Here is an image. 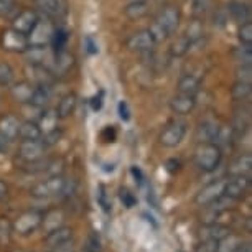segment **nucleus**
<instances>
[{
  "mask_svg": "<svg viewBox=\"0 0 252 252\" xmlns=\"http://www.w3.org/2000/svg\"><path fill=\"white\" fill-rule=\"evenodd\" d=\"M180 22H182V12H180V8L173 5L165 7L163 10L157 15L154 23H152L149 28L155 43H160V41L166 40L168 36H172L173 33L178 30Z\"/></svg>",
  "mask_w": 252,
  "mask_h": 252,
  "instance_id": "obj_1",
  "label": "nucleus"
},
{
  "mask_svg": "<svg viewBox=\"0 0 252 252\" xmlns=\"http://www.w3.org/2000/svg\"><path fill=\"white\" fill-rule=\"evenodd\" d=\"M222 158V150L215 144H201L194 152V163L201 172H215Z\"/></svg>",
  "mask_w": 252,
  "mask_h": 252,
  "instance_id": "obj_2",
  "label": "nucleus"
},
{
  "mask_svg": "<svg viewBox=\"0 0 252 252\" xmlns=\"http://www.w3.org/2000/svg\"><path fill=\"white\" fill-rule=\"evenodd\" d=\"M41 221H43V211H40V209H27L12 222V229L18 236H30L38 227H41Z\"/></svg>",
  "mask_w": 252,
  "mask_h": 252,
  "instance_id": "obj_3",
  "label": "nucleus"
},
{
  "mask_svg": "<svg viewBox=\"0 0 252 252\" xmlns=\"http://www.w3.org/2000/svg\"><path fill=\"white\" fill-rule=\"evenodd\" d=\"M64 183H66V178L63 175H60V177H50V178H45L43 182L36 183L35 187H32L30 193L33 198H38V199L61 196Z\"/></svg>",
  "mask_w": 252,
  "mask_h": 252,
  "instance_id": "obj_4",
  "label": "nucleus"
},
{
  "mask_svg": "<svg viewBox=\"0 0 252 252\" xmlns=\"http://www.w3.org/2000/svg\"><path fill=\"white\" fill-rule=\"evenodd\" d=\"M55 32V25L51 23L48 18H38L35 28L28 33L27 40L30 46H36V48H45V46L50 45L51 36H53Z\"/></svg>",
  "mask_w": 252,
  "mask_h": 252,
  "instance_id": "obj_5",
  "label": "nucleus"
},
{
  "mask_svg": "<svg viewBox=\"0 0 252 252\" xmlns=\"http://www.w3.org/2000/svg\"><path fill=\"white\" fill-rule=\"evenodd\" d=\"M185 134H187V122L178 121L177 119V121H172L163 130H161L158 140L166 149H173V147H178L182 144V140L185 139Z\"/></svg>",
  "mask_w": 252,
  "mask_h": 252,
  "instance_id": "obj_6",
  "label": "nucleus"
},
{
  "mask_svg": "<svg viewBox=\"0 0 252 252\" xmlns=\"http://www.w3.org/2000/svg\"><path fill=\"white\" fill-rule=\"evenodd\" d=\"M224 185H226V180H216V182L206 185L204 188H201L198 191V194L194 196V203L198 206H209L211 203L218 201L222 194H224Z\"/></svg>",
  "mask_w": 252,
  "mask_h": 252,
  "instance_id": "obj_7",
  "label": "nucleus"
},
{
  "mask_svg": "<svg viewBox=\"0 0 252 252\" xmlns=\"http://www.w3.org/2000/svg\"><path fill=\"white\" fill-rule=\"evenodd\" d=\"M2 48L8 51V53H25L30 48L28 40L25 35L15 32L13 28H7L2 33Z\"/></svg>",
  "mask_w": 252,
  "mask_h": 252,
  "instance_id": "obj_8",
  "label": "nucleus"
},
{
  "mask_svg": "<svg viewBox=\"0 0 252 252\" xmlns=\"http://www.w3.org/2000/svg\"><path fill=\"white\" fill-rule=\"evenodd\" d=\"M251 189V177H231L226 180L224 185V194L222 196L232 199V201H239L249 193Z\"/></svg>",
  "mask_w": 252,
  "mask_h": 252,
  "instance_id": "obj_9",
  "label": "nucleus"
},
{
  "mask_svg": "<svg viewBox=\"0 0 252 252\" xmlns=\"http://www.w3.org/2000/svg\"><path fill=\"white\" fill-rule=\"evenodd\" d=\"M38 18H40V15H38L35 10H32V8H25V10H20L15 17L12 18V28L15 32L22 33V35L28 36V33L35 28Z\"/></svg>",
  "mask_w": 252,
  "mask_h": 252,
  "instance_id": "obj_10",
  "label": "nucleus"
},
{
  "mask_svg": "<svg viewBox=\"0 0 252 252\" xmlns=\"http://www.w3.org/2000/svg\"><path fill=\"white\" fill-rule=\"evenodd\" d=\"M127 48L130 51H137V53H149L155 48V40L152 38L149 30H142L134 33L129 40H127Z\"/></svg>",
  "mask_w": 252,
  "mask_h": 252,
  "instance_id": "obj_11",
  "label": "nucleus"
},
{
  "mask_svg": "<svg viewBox=\"0 0 252 252\" xmlns=\"http://www.w3.org/2000/svg\"><path fill=\"white\" fill-rule=\"evenodd\" d=\"M45 152L46 147L41 144V140L22 142L20 147H18V157L23 160V163H30V161L43 158Z\"/></svg>",
  "mask_w": 252,
  "mask_h": 252,
  "instance_id": "obj_12",
  "label": "nucleus"
},
{
  "mask_svg": "<svg viewBox=\"0 0 252 252\" xmlns=\"http://www.w3.org/2000/svg\"><path fill=\"white\" fill-rule=\"evenodd\" d=\"M231 234V229L221 222H211V224H203L198 231L199 241H216L220 242L226 236Z\"/></svg>",
  "mask_w": 252,
  "mask_h": 252,
  "instance_id": "obj_13",
  "label": "nucleus"
},
{
  "mask_svg": "<svg viewBox=\"0 0 252 252\" xmlns=\"http://www.w3.org/2000/svg\"><path fill=\"white\" fill-rule=\"evenodd\" d=\"M71 241H73V229L68 226H61L58 229L46 232V236H45V244L51 247L53 251L69 244Z\"/></svg>",
  "mask_w": 252,
  "mask_h": 252,
  "instance_id": "obj_14",
  "label": "nucleus"
},
{
  "mask_svg": "<svg viewBox=\"0 0 252 252\" xmlns=\"http://www.w3.org/2000/svg\"><path fill=\"white\" fill-rule=\"evenodd\" d=\"M220 124L215 121H203L199 126L196 127V132H194V139L199 145L201 144H215L218 132H220Z\"/></svg>",
  "mask_w": 252,
  "mask_h": 252,
  "instance_id": "obj_15",
  "label": "nucleus"
},
{
  "mask_svg": "<svg viewBox=\"0 0 252 252\" xmlns=\"http://www.w3.org/2000/svg\"><path fill=\"white\" fill-rule=\"evenodd\" d=\"M20 119L13 114H5L0 119V135L8 142L15 140L18 137V130H20Z\"/></svg>",
  "mask_w": 252,
  "mask_h": 252,
  "instance_id": "obj_16",
  "label": "nucleus"
},
{
  "mask_svg": "<svg viewBox=\"0 0 252 252\" xmlns=\"http://www.w3.org/2000/svg\"><path fill=\"white\" fill-rule=\"evenodd\" d=\"M33 91H35V84H32L30 81H18L10 86L13 101H17L18 104H30Z\"/></svg>",
  "mask_w": 252,
  "mask_h": 252,
  "instance_id": "obj_17",
  "label": "nucleus"
},
{
  "mask_svg": "<svg viewBox=\"0 0 252 252\" xmlns=\"http://www.w3.org/2000/svg\"><path fill=\"white\" fill-rule=\"evenodd\" d=\"M249 126H251V109H249V106H247L246 109L242 107V109H239V111H236L232 126H229L234 137H244L246 132L249 130Z\"/></svg>",
  "mask_w": 252,
  "mask_h": 252,
  "instance_id": "obj_18",
  "label": "nucleus"
},
{
  "mask_svg": "<svg viewBox=\"0 0 252 252\" xmlns=\"http://www.w3.org/2000/svg\"><path fill=\"white\" fill-rule=\"evenodd\" d=\"M226 12L232 20L241 23V25L246 22H251V8L247 3L241 2V0H232V2H229Z\"/></svg>",
  "mask_w": 252,
  "mask_h": 252,
  "instance_id": "obj_19",
  "label": "nucleus"
},
{
  "mask_svg": "<svg viewBox=\"0 0 252 252\" xmlns=\"http://www.w3.org/2000/svg\"><path fill=\"white\" fill-rule=\"evenodd\" d=\"M74 66V56L68 51H58L53 55V71L51 73L56 76H63Z\"/></svg>",
  "mask_w": 252,
  "mask_h": 252,
  "instance_id": "obj_20",
  "label": "nucleus"
},
{
  "mask_svg": "<svg viewBox=\"0 0 252 252\" xmlns=\"http://www.w3.org/2000/svg\"><path fill=\"white\" fill-rule=\"evenodd\" d=\"M196 106V101H194L193 96H187V94H177L172 101H170V109L178 114V116H187L189 114Z\"/></svg>",
  "mask_w": 252,
  "mask_h": 252,
  "instance_id": "obj_21",
  "label": "nucleus"
},
{
  "mask_svg": "<svg viewBox=\"0 0 252 252\" xmlns=\"http://www.w3.org/2000/svg\"><path fill=\"white\" fill-rule=\"evenodd\" d=\"M178 94H187V96H196L201 89V79L194 74H185L180 78L177 84Z\"/></svg>",
  "mask_w": 252,
  "mask_h": 252,
  "instance_id": "obj_22",
  "label": "nucleus"
},
{
  "mask_svg": "<svg viewBox=\"0 0 252 252\" xmlns=\"http://www.w3.org/2000/svg\"><path fill=\"white\" fill-rule=\"evenodd\" d=\"M64 222V213L63 209H50V211L43 213V221H41V227L45 229V232H51L58 227L63 226Z\"/></svg>",
  "mask_w": 252,
  "mask_h": 252,
  "instance_id": "obj_23",
  "label": "nucleus"
},
{
  "mask_svg": "<svg viewBox=\"0 0 252 252\" xmlns=\"http://www.w3.org/2000/svg\"><path fill=\"white\" fill-rule=\"evenodd\" d=\"M58 122H60V117H58V114H56V109H48V111L40 114L36 124L41 130V135H45V134H48V132L60 129Z\"/></svg>",
  "mask_w": 252,
  "mask_h": 252,
  "instance_id": "obj_24",
  "label": "nucleus"
},
{
  "mask_svg": "<svg viewBox=\"0 0 252 252\" xmlns=\"http://www.w3.org/2000/svg\"><path fill=\"white\" fill-rule=\"evenodd\" d=\"M252 170V157L251 154L241 155L232 161L229 166V175L231 177H249Z\"/></svg>",
  "mask_w": 252,
  "mask_h": 252,
  "instance_id": "obj_25",
  "label": "nucleus"
},
{
  "mask_svg": "<svg viewBox=\"0 0 252 252\" xmlns=\"http://www.w3.org/2000/svg\"><path fill=\"white\" fill-rule=\"evenodd\" d=\"M76 107H78V96L74 93H69L61 97L58 107H56V114H58L60 119H68L74 114Z\"/></svg>",
  "mask_w": 252,
  "mask_h": 252,
  "instance_id": "obj_26",
  "label": "nucleus"
},
{
  "mask_svg": "<svg viewBox=\"0 0 252 252\" xmlns=\"http://www.w3.org/2000/svg\"><path fill=\"white\" fill-rule=\"evenodd\" d=\"M18 137L22 142H33L41 140V130L35 121H25L20 124V130H18Z\"/></svg>",
  "mask_w": 252,
  "mask_h": 252,
  "instance_id": "obj_27",
  "label": "nucleus"
},
{
  "mask_svg": "<svg viewBox=\"0 0 252 252\" xmlns=\"http://www.w3.org/2000/svg\"><path fill=\"white\" fill-rule=\"evenodd\" d=\"M68 41H69V32L66 30L64 27H55L53 36H51V41H50V46H51V50H53V53L64 51Z\"/></svg>",
  "mask_w": 252,
  "mask_h": 252,
  "instance_id": "obj_28",
  "label": "nucleus"
},
{
  "mask_svg": "<svg viewBox=\"0 0 252 252\" xmlns=\"http://www.w3.org/2000/svg\"><path fill=\"white\" fill-rule=\"evenodd\" d=\"M51 101V86H35L30 106L36 109H43Z\"/></svg>",
  "mask_w": 252,
  "mask_h": 252,
  "instance_id": "obj_29",
  "label": "nucleus"
},
{
  "mask_svg": "<svg viewBox=\"0 0 252 252\" xmlns=\"http://www.w3.org/2000/svg\"><path fill=\"white\" fill-rule=\"evenodd\" d=\"M251 93H252V86L249 83H239V81H236L231 88V97L237 102L247 101L251 97Z\"/></svg>",
  "mask_w": 252,
  "mask_h": 252,
  "instance_id": "obj_30",
  "label": "nucleus"
},
{
  "mask_svg": "<svg viewBox=\"0 0 252 252\" xmlns=\"http://www.w3.org/2000/svg\"><path fill=\"white\" fill-rule=\"evenodd\" d=\"M149 12V7H147V2H130L129 5L124 8V13H126L127 18L130 20H139Z\"/></svg>",
  "mask_w": 252,
  "mask_h": 252,
  "instance_id": "obj_31",
  "label": "nucleus"
},
{
  "mask_svg": "<svg viewBox=\"0 0 252 252\" xmlns=\"http://www.w3.org/2000/svg\"><path fill=\"white\" fill-rule=\"evenodd\" d=\"M242 244V239L237 234H231L226 236L224 239H221L218 242V251L216 252H236L237 247Z\"/></svg>",
  "mask_w": 252,
  "mask_h": 252,
  "instance_id": "obj_32",
  "label": "nucleus"
},
{
  "mask_svg": "<svg viewBox=\"0 0 252 252\" xmlns=\"http://www.w3.org/2000/svg\"><path fill=\"white\" fill-rule=\"evenodd\" d=\"M189 51H191V41L185 35L180 36L172 45V48H170V53H172V56H175V58H182V56L189 53Z\"/></svg>",
  "mask_w": 252,
  "mask_h": 252,
  "instance_id": "obj_33",
  "label": "nucleus"
},
{
  "mask_svg": "<svg viewBox=\"0 0 252 252\" xmlns=\"http://www.w3.org/2000/svg\"><path fill=\"white\" fill-rule=\"evenodd\" d=\"M232 58H234L239 64H251L252 63V46H236L232 50Z\"/></svg>",
  "mask_w": 252,
  "mask_h": 252,
  "instance_id": "obj_34",
  "label": "nucleus"
},
{
  "mask_svg": "<svg viewBox=\"0 0 252 252\" xmlns=\"http://www.w3.org/2000/svg\"><path fill=\"white\" fill-rule=\"evenodd\" d=\"M20 12L17 5V0H0V18L12 20Z\"/></svg>",
  "mask_w": 252,
  "mask_h": 252,
  "instance_id": "obj_35",
  "label": "nucleus"
},
{
  "mask_svg": "<svg viewBox=\"0 0 252 252\" xmlns=\"http://www.w3.org/2000/svg\"><path fill=\"white\" fill-rule=\"evenodd\" d=\"M13 78H15V73H13L12 66L5 61H0V86L10 88L13 84Z\"/></svg>",
  "mask_w": 252,
  "mask_h": 252,
  "instance_id": "obj_36",
  "label": "nucleus"
},
{
  "mask_svg": "<svg viewBox=\"0 0 252 252\" xmlns=\"http://www.w3.org/2000/svg\"><path fill=\"white\" fill-rule=\"evenodd\" d=\"M101 249H102L101 236H99L97 231H91L86 237V242H84L83 252H101Z\"/></svg>",
  "mask_w": 252,
  "mask_h": 252,
  "instance_id": "obj_37",
  "label": "nucleus"
},
{
  "mask_svg": "<svg viewBox=\"0 0 252 252\" xmlns=\"http://www.w3.org/2000/svg\"><path fill=\"white\" fill-rule=\"evenodd\" d=\"M232 139H234V134H232L231 127H220V132H218V137L215 140V145H218L222 150L227 145L229 147L232 144Z\"/></svg>",
  "mask_w": 252,
  "mask_h": 252,
  "instance_id": "obj_38",
  "label": "nucleus"
},
{
  "mask_svg": "<svg viewBox=\"0 0 252 252\" xmlns=\"http://www.w3.org/2000/svg\"><path fill=\"white\" fill-rule=\"evenodd\" d=\"M12 222L8 218L0 216V246H5L12 239Z\"/></svg>",
  "mask_w": 252,
  "mask_h": 252,
  "instance_id": "obj_39",
  "label": "nucleus"
},
{
  "mask_svg": "<svg viewBox=\"0 0 252 252\" xmlns=\"http://www.w3.org/2000/svg\"><path fill=\"white\" fill-rule=\"evenodd\" d=\"M35 3L45 12V15L55 17L60 13V2L58 0H35Z\"/></svg>",
  "mask_w": 252,
  "mask_h": 252,
  "instance_id": "obj_40",
  "label": "nucleus"
},
{
  "mask_svg": "<svg viewBox=\"0 0 252 252\" xmlns=\"http://www.w3.org/2000/svg\"><path fill=\"white\" fill-rule=\"evenodd\" d=\"M237 40L241 41V45L252 46V23L251 22H246V23H242V25H239Z\"/></svg>",
  "mask_w": 252,
  "mask_h": 252,
  "instance_id": "obj_41",
  "label": "nucleus"
},
{
  "mask_svg": "<svg viewBox=\"0 0 252 252\" xmlns=\"http://www.w3.org/2000/svg\"><path fill=\"white\" fill-rule=\"evenodd\" d=\"M48 163H50V160L43 157V158H40V160L30 161V163H23V170H25L27 173H45Z\"/></svg>",
  "mask_w": 252,
  "mask_h": 252,
  "instance_id": "obj_42",
  "label": "nucleus"
},
{
  "mask_svg": "<svg viewBox=\"0 0 252 252\" xmlns=\"http://www.w3.org/2000/svg\"><path fill=\"white\" fill-rule=\"evenodd\" d=\"M96 198H97L99 206L102 208V211H104V213H111V209H112V203H111V199H109L107 189H106V187H104V185H99V187H97Z\"/></svg>",
  "mask_w": 252,
  "mask_h": 252,
  "instance_id": "obj_43",
  "label": "nucleus"
},
{
  "mask_svg": "<svg viewBox=\"0 0 252 252\" xmlns=\"http://www.w3.org/2000/svg\"><path fill=\"white\" fill-rule=\"evenodd\" d=\"M63 168H64V161L63 160H50L48 166H46L45 170V175L46 178L50 177H60V175H63Z\"/></svg>",
  "mask_w": 252,
  "mask_h": 252,
  "instance_id": "obj_44",
  "label": "nucleus"
},
{
  "mask_svg": "<svg viewBox=\"0 0 252 252\" xmlns=\"http://www.w3.org/2000/svg\"><path fill=\"white\" fill-rule=\"evenodd\" d=\"M61 137H63V132H61V129H56L53 132H48V134L41 135V144H43L46 149H50V147L58 144L61 140Z\"/></svg>",
  "mask_w": 252,
  "mask_h": 252,
  "instance_id": "obj_45",
  "label": "nucleus"
},
{
  "mask_svg": "<svg viewBox=\"0 0 252 252\" xmlns=\"http://www.w3.org/2000/svg\"><path fill=\"white\" fill-rule=\"evenodd\" d=\"M236 81L239 83H249L252 81V68L251 64H239V68L236 69Z\"/></svg>",
  "mask_w": 252,
  "mask_h": 252,
  "instance_id": "obj_46",
  "label": "nucleus"
},
{
  "mask_svg": "<svg viewBox=\"0 0 252 252\" xmlns=\"http://www.w3.org/2000/svg\"><path fill=\"white\" fill-rule=\"evenodd\" d=\"M218 251V242L216 241H199L194 252H216Z\"/></svg>",
  "mask_w": 252,
  "mask_h": 252,
  "instance_id": "obj_47",
  "label": "nucleus"
},
{
  "mask_svg": "<svg viewBox=\"0 0 252 252\" xmlns=\"http://www.w3.org/2000/svg\"><path fill=\"white\" fill-rule=\"evenodd\" d=\"M84 48H86V53L88 55H97L99 53V45L96 41V38L88 35L84 38Z\"/></svg>",
  "mask_w": 252,
  "mask_h": 252,
  "instance_id": "obj_48",
  "label": "nucleus"
},
{
  "mask_svg": "<svg viewBox=\"0 0 252 252\" xmlns=\"http://www.w3.org/2000/svg\"><path fill=\"white\" fill-rule=\"evenodd\" d=\"M121 201L124 203V206L126 208H134L135 203H137V198L129 191V189L122 188L121 189Z\"/></svg>",
  "mask_w": 252,
  "mask_h": 252,
  "instance_id": "obj_49",
  "label": "nucleus"
},
{
  "mask_svg": "<svg viewBox=\"0 0 252 252\" xmlns=\"http://www.w3.org/2000/svg\"><path fill=\"white\" fill-rule=\"evenodd\" d=\"M213 23H215L216 27H220V28H222L227 23V20H229V15H227V12L224 10V8H221V10H218L216 13H215V18H213Z\"/></svg>",
  "mask_w": 252,
  "mask_h": 252,
  "instance_id": "obj_50",
  "label": "nucleus"
},
{
  "mask_svg": "<svg viewBox=\"0 0 252 252\" xmlns=\"http://www.w3.org/2000/svg\"><path fill=\"white\" fill-rule=\"evenodd\" d=\"M117 111H119V117H121L124 122H129L130 121V109H129V104H127L126 101L119 102Z\"/></svg>",
  "mask_w": 252,
  "mask_h": 252,
  "instance_id": "obj_51",
  "label": "nucleus"
},
{
  "mask_svg": "<svg viewBox=\"0 0 252 252\" xmlns=\"http://www.w3.org/2000/svg\"><path fill=\"white\" fill-rule=\"evenodd\" d=\"M209 7V0H194V15H203Z\"/></svg>",
  "mask_w": 252,
  "mask_h": 252,
  "instance_id": "obj_52",
  "label": "nucleus"
},
{
  "mask_svg": "<svg viewBox=\"0 0 252 252\" xmlns=\"http://www.w3.org/2000/svg\"><path fill=\"white\" fill-rule=\"evenodd\" d=\"M101 137H102L104 142H114V140H116V129H114V127H111V126L106 127V129L102 130Z\"/></svg>",
  "mask_w": 252,
  "mask_h": 252,
  "instance_id": "obj_53",
  "label": "nucleus"
},
{
  "mask_svg": "<svg viewBox=\"0 0 252 252\" xmlns=\"http://www.w3.org/2000/svg\"><path fill=\"white\" fill-rule=\"evenodd\" d=\"M102 99H104V93L101 91L99 94H96L93 99H91V109L93 111H101V107H102Z\"/></svg>",
  "mask_w": 252,
  "mask_h": 252,
  "instance_id": "obj_54",
  "label": "nucleus"
},
{
  "mask_svg": "<svg viewBox=\"0 0 252 252\" xmlns=\"http://www.w3.org/2000/svg\"><path fill=\"white\" fill-rule=\"evenodd\" d=\"M7 196H8V187L2 182V180H0V201L5 199Z\"/></svg>",
  "mask_w": 252,
  "mask_h": 252,
  "instance_id": "obj_55",
  "label": "nucleus"
},
{
  "mask_svg": "<svg viewBox=\"0 0 252 252\" xmlns=\"http://www.w3.org/2000/svg\"><path fill=\"white\" fill-rule=\"evenodd\" d=\"M132 175H134V178H135V182H139V183H142V180H144V175H142V172H140V168H137V166H132Z\"/></svg>",
  "mask_w": 252,
  "mask_h": 252,
  "instance_id": "obj_56",
  "label": "nucleus"
},
{
  "mask_svg": "<svg viewBox=\"0 0 252 252\" xmlns=\"http://www.w3.org/2000/svg\"><path fill=\"white\" fill-rule=\"evenodd\" d=\"M8 144H10V142L0 135V154H5V152L8 150Z\"/></svg>",
  "mask_w": 252,
  "mask_h": 252,
  "instance_id": "obj_57",
  "label": "nucleus"
},
{
  "mask_svg": "<svg viewBox=\"0 0 252 252\" xmlns=\"http://www.w3.org/2000/svg\"><path fill=\"white\" fill-rule=\"evenodd\" d=\"M236 252H252V246L251 242H242V244L237 247Z\"/></svg>",
  "mask_w": 252,
  "mask_h": 252,
  "instance_id": "obj_58",
  "label": "nucleus"
},
{
  "mask_svg": "<svg viewBox=\"0 0 252 252\" xmlns=\"http://www.w3.org/2000/svg\"><path fill=\"white\" fill-rule=\"evenodd\" d=\"M130 2H145V0H130Z\"/></svg>",
  "mask_w": 252,
  "mask_h": 252,
  "instance_id": "obj_59",
  "label": "nucleus"
},
{
  "mask_svg": "<svg viewBox=\"0 0 252 252\" xmlns=\"http://www.w3.org/2000/svg\"><path fill=\"white\" fill-rule=\"evenodd\" d=\"M12 252H27V251H12Z\"/></svg>",
  "mask_w": 252,
  "mask_h": 252,
  "instance_id": "obj_60",
  "label": "nucleus"
}]
</instances>
